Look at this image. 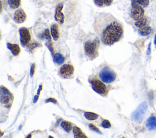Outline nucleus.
I'll return each mask as SVG.
<instances>
[{"label": "nucleus", "mask_w": 156, "mask_h": 138, "mask_svg": "<svg viewBox=\"0 0 156 138\" xmlns=\"http://www.w3.org/2000/svg\"><path fill=\"white\" fill-rule=\"evenodd\" d=\"M93 27L102 43L107 46L119 41L124 35L122 23L110 13L98 14L94 17Z\"/></svg>", "instance_id": "f257e3e1"}, {"label": "nucleus", "mask_w": 156, "mask_h": 138, "mask_svg": "<svg viewBox=\"0 0 156 138\" xmlns=\"http://www.w3.org/2000/svg\"><path fill=\"white\" fill-rule=\"evenodd\" d=\"M54 19L61 26L71 27L79 22L81 12L76 3L71 0H63L55 7Z\"/></svg>", "instance_id": "f03ea898"}, {"label": "nucleus", "mask_w": 156, "mask_h": 138, "mask_svg": "<svg viewBox=\"0 0 156 138\" xmlns=\"http://www.w3.org/2000/svg\"><path fill=\"white\" fill-rule=\"evenodd\" d=\"M100 45L99 39L96 37L93 40H87L83 46L84 52L87 59L93 60L99 55V47Z\"/></svg>", "instance_id": "7ed1b4c3"}, {"label": "nucleus", "mask_w": 156, "mask_h": 138, "mask_svg": "<svg viewBox=\"0 0 156 138\" xmlns=\"http://www.w3.org/2000/svg\"><path fill=\"white\" fill-rule=\"evenodd\" d=\"M91 85L92 89L98 94L102 96L106 97L108 93V88L101 80L95 77H92L88 79Z\"/></svg>", "instance_id": "20e7f679"}, {"label": "nucleus", "mask_w": 156, "mask_h": 138, "mask_svg": "<svg viewBox=\"0 0 156 138\" xmlns=\"http://www.w3.org/2000/svg\"><path fill=\"white\" fill-rule=\"evenodd\" d=\"M116 74L109 66H104L99 71V77L100 80L105 83H111L116 78Z\"/></svg>", "instance_id": "39448f33"}, {"label": "nucleus", "mask_w": 156, "mask_h": 138, "mask_svg": "<svg viewBox=\"0 0 156 138\" xmlns=\"http://www.w3.org/2000/svg\"><path fill=\"white\" fill-rule=\"evenodd\" d=\"M147 104L146 102H142L132 114V119L138 123H140L147 111Z\"/></svg>", "instance_id": "423d86ee"}, {"label": "nucleus", "mask_w": 156, "mask_h": 138, "mask_svg": "<svg viewBox=\"0 0 156 138\" xmlns=\"http://www.w3.org/2000/svg\"><path fill=\"white\" fill-rule=\"evenodd\" d=\"M20 40L23 47H28L31 43V35L30 30L26 27H21L19 29Z\"/></svg>", "instance_id": "0eeeda50"}, {"label": "nucleus", "mask_w": 156, "mask_h": 138, "mask_svg": "<svg viewBox=\"0 0 156 138\" xmlns=\"http://www.w3.org/2000/svg\"><path fill=\"white\" fill-rule=\"evenodd\" d=\"M131 5L132 9L130 10V16L132 18L136 21L143 19L144 14V10L143 7L136 4H132Z\"/></svg>", "instance_id": "6e6552de"}, {"label": "nucleus", "mask_w": 156, "mask_h": 138, "mask_svg": "<svg viewBox=\"0 0 156 138\" xmlns=\"http://www.w3.org/2000/svg\"><path fill=\"white\" fill-rule=\"evenodd\" d=\"M74 72V67L70 64H64L62 65L59 71V75L63 78H71L73 77Z\"/></svg>", "instance_id": "1a4fd4ad"}, {"label": "nucleus", "mask_w": 156, "mask_h": 138, "mask_svg": "<svg viewBox=\"0 0 156 138\" xmlns=\"http://www.w3.org/2000/svg\"><path fill=\"white\" fill-rule=\"evenodd\" d=\"M0 95L1 104H4L9 107V106L11 105V103L13 100V95L10 92L7 88L1 86Z\"/></svg>", "instance_id": "9d476101"}, {"label": "nucleus", "mask_w": 156, "mask_h": 138, "mask_svg": "<svg viewBox=\"0 0 156 138\" xmlns=\"http://www.w3.org/2000/svg\"><path fill=\"white\" fill-rule=\"evenodd\" d=\"M26 19V14L22 9H19L15 11L13 15V20L16 23L21 24Z\"/></svg>", "instance_id": "9b49d317"}, {"label": "nucleus", "mask_w": 156, "mask_h": 138, "mask_svg": "<svg viewBox=\"0 0 156 138\" xmlns=\"http://www.w3.org/2000/svg\"><path fill=\"white\" fill-rule=\"evenodd\" d=\"M51 34L54 41H57L60 37L58 26L57 23H53L51 26Z\"/></svg>", "instance_id": "f8f14e48"}, {"label": "nucleus", "mask_w": 156, "mask_h": 138, "mask_svg": "<svg viewBox=\"0 0 156 138\" xmlns=\"http://www.w3.org/2000/svg\"><path fill=\"white\" fill-rule=\"evenodd\" d=\"M146 126L150 131L156 129V116L152 115L147 119Z\"/></svg>", "instance_id": "ddd939ff"}, {"label": "nucleus", "mask_w": 156, "mask_h": 138, "mask_svg": "<svg viewBox=\"0 0 156 138\" xmlns=\"http://www.w3.org/2000/svg\"><path fill=\"white\" fill-rule=\"evenodd\" d=\"M7 48L10 50L11 53L13 56H17L20 53V47L19 45L16 44H12L8 43H7Z\"/></svg>", "instance_id": "4468645a"}, {"label": "nucleus", "mask_w": 156, "mask_h": 138, "mask_svg": "<svg viewBox=\"0 0 156 138\" xmlns=\"http://www.w3.org/2000/svg\"><path fill=\"white\" fill-rule=\"evenodd\" d=\"M51 33L49 32V29L46 28L45 29H44L43 31H41V32L38 33V35H37V36L38 38L41 39V40H44L46 39L49 42H51Z\"/></svg>", "instance_id": "2eb2a0df"}, {"label": "nucleus", "mask_w": 156, "mask_h": 138, "mask_svg": "<svg viewBox=\"0 0 156 138\" xmlns=\"http://www.w3.org/2000/svg\"><path fill=\"white\" fill-rule=\"evenodd\" d=\"M73 133L74 134V137L76 138H87V136L85 135V134L82 132V129L80 128L77 126L73 127Z\"/></svg>", "instance_id": "dca6fc26"}, {"label": "nucleus", "mask_w": 156, "mask_h": 138, "mask_svg": "<svg viewBox=\"0 0 156 138\" xmlns=\"http://www.w3.org/2000/svg\"><path fill=\"white\" fill-rule=\"evenodd\" d=\"M53 60L57 64H62L65 61V58L60 53H55L53 55Z\"/></svg>", "instance_id": "f3484780"}, {"label": "nucleus", "mask_w": 156, "mask_h": 138, "mask_svg": "<svg viewBox=\"0 0 156 138\" xmlns=\"http://www.w3.org/2000/svg\"><path fill=\"white\" fill-rule=\"evenodd\" d=\"M152 32V29L150 26H146L140 28L138 30V33L141 36H147Z\"/></svg>", "instance_id": "a211bd4d"}, {"label": "nucleus", "mask_w": 156, "mask_h": 138, "mask_svg": "<svg viewBox=\"0 0 156 138\" xmlns=\"http://www.w3.org/2000/svg\"><path fill=\"white\" fill-rule=\"evenodd\" d=\"M7 4L11 9H16L21 4V0H8Z\"/></svg>", "instance_id": "6ab92c4d"}, {"label": "nucleus", "mask_w": 156, "mask_h": 138, "mask_svg": "<svg viewBox=\"0 0 156 138\" xmlns=\"http://www.w3.org/2000/svg\"><path fill=\"white\" fill-rule=\"evenodd\" d=\"M61 126L67 133H69L73 129V124L68 121H63L61 123Z\"/></svg>", "instance_id": "aec40b11"}, {"label": "nucleus", "mask_w": 156, "mask_h": 138, "mask_svg": "<svg viewBox=\"0 0 156 138\" xmlns=\"http://www.w3.org/2000/svg\"><path fill=\"white\" fill-rule=\"evenodd\" d=\"M84 116L88 120H94L99 117V115L91 112H85Z\"/></svg>", "instance_id": "412c9836"}, {"label": "nucleus", "mask_w": 156, "mask_h": 138, "mask_svg": "<svg viewBox=\"0 0 156 138\" xmlns=\"http://www.w3.org/2000/svg\"><path fill=\"white\" fill-rule=\"evenodd\" d=\"M136 4L142 7H147L149 4V0H131V4Z\"/></svg>", "instance_id": "4be33fe9"}, {"label": "nucleus", "mask_w": 156, "mask_h": 138, "mask_svg": "<svg viewBox=\"0 0 156 138\" xmlns=\"http://www.w3.org/2000/svg\"><path fill=\"white\" fill-rule=\"evenodd\" d=\"M147 19L145 18H143V19H141L140 20L136 21L135 22V25L136 27H137L138 28H141V27H143L146 26V24H147Z\"/></svg>", "instance_id": "5701e85b"}, {"label": "nucleus", "mask_w": 156, "mask_h": 138, "mask_svg": "<svg viewBox=\"0 0 156 138\" xmlns=\"http://www.w3.org/2000/svg\"><path fill=\"white\" fill-rule=\"evenodd\" d=\"M88 127H89V128H90L91 130H92V131H95L96 133H98V134H102V132L99 129V128H98V127H96V126L94 125H93V124H91V123L89 124Z\"/></svg>", "instance_id": "b1692460"}, {"label": "nucleus", "mask_w": 156, "mask_h": 138, "mask_svg": "<svg viewBox=\"0 0 156 138\" xmlns=\"http://www.w3.org/2000/svg\"><path fill=\"white\" fill-rule=\"evenodd\" d=\"M101 126L104 128H110L111 127V123L108 120H104L101 123Z\"/></svg>", "instance_id": "393cba45"}, {"label": "nucleus", "mask_w": 156, "mask_h": 138, "mask_svg": "<svg viewBox=\"0 0 156 138\" xmlns=\"http://www.w3.org/2000/svg\"><path fill=\"white\" fill-rule=\"evenodd\" d=\"M39 45H40V44H39V43H38V42L31 43L29 45L28 48H29V49L30 50H33L34 48H35V47L39 46Z\"/></svg>", "instance_id": "a878e982"}, {"label": "nucleus", "mask_w": 156, "mask_h": 138, "mask_svg": "<svg viewBox=\"0 0 156 138\" xmlns=\"http://www.w3.org/2000/svg\"><path fill=\"white\" fill-rule=\"evenodd\" d=\"M94 2L98 7H102L104 4L103 0H94Z\"/></svg>", "instance_id": "bb28decb"}, {"label": "nucleus", "mask_w": 156, "mask_h": 138, "mask_svg": "<svg viewBox=\"0 0 156 138\" xmlns=\"http://www.w3.org/2000/svg\"><path fill=\"white\" fill-rule=\"evenodd\" d=\"M34 71H35V64L33 63L31 66V67H30V77H32L34 74Z\"/></svg>", "instance_id": "cd10ccee"}, {"label": "nucleus", "mask_w": 156, "mask_h": 138, "mask_svg": "<svg viewBox=\"0 0 156 138\" xmlns=\"http://www.w3.org/2000/svg\"><path fill=\"white\" fill-rule=\"evenodd\" d=\"M103 1H104V4L106 6H109L113 3V0H103Z\"/></svg>", "instance_id": "c85d7f7f"}, {"label": "nucleus", "mask_w": 156, "mask_h": 138, "mask_svg": "<svg viewBox=\"0 0 156 138\" xmlns=\"http://www.w3.org/2000/svg\"><path fill=\"white\" fill-rule=\"evenodd\" d=\"M48 102H52L53 103H57V100L53 98H49L46 100V103H48Z\"/></svg>", "instance_id": "c756f323"}, {"label": "nucleus", "mask_w": 156, "mask_h": 138, "mask_svg": "<svg viewBox=\"0 0 156 138\" xmlns=\"http://www.w3.org/2000/svg\"><path fill=\"white\" fill-rule=\"evenodd\" d=\"M38 95H35V97H34V103H36L37 101L38 100Z\"/></svg>", "instance_id": "7c9ffc66"}, {"label": "nucleus", "mask_w": 156, "mask_h": 138, "mask_svg": "<svg viewBox=\"0 0 156 138\" xmlns=\"http://www.w3.org/2000/svg\"><path fill=\"white\" fill-rule=\"evenodd\" d=\"M41 89H42V86H41V85H40V89H38V92H37V94H40V91L41 90Z\"/></svg>", "instance_id": "2f4dec72"}, {"label": "nucleus", "mask_w": 156, "mask_h": 138, "mask_svg": "<svg viewBox=\"0 0 156 138\" xmlns=\"http://www.w3.org/2000/svg\"><path fill=\"white\" fill-rule=\"evenodd\" d=\"M154 44L156 46V35L155 36V38H154Z\"/></svg>", "instance_id": "473e14b6"}]
</instances>
